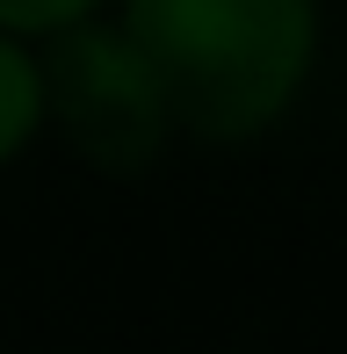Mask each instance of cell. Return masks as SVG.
Wrapping results in <instances>:
<instances>
[{
  "label": "cell",
  "instance_id": "277c9868",
  "mask_svg": "<svg viewBox=\"0 0 347 354\" xmlns=\"http://www.w3.org/2000/svg\"><path fill=\"white\" fill-rule=\"evenodd\" d=\"M102 0H0V29H15V37H51L58 22H73V15H94Z\"/></svg>",
  "mask_w": 347,
  "mask_h": 354
},
{
  "label": "cell",
  "instance_id": "3957f363",
  "mask_svg": "<svg viewBox=\"0 0 347 354\" xmlns=\"http://www.w3.org/2000/svg\"><path fill=\"white\" fill-rule=\"evenodd\" d=\"M44 131V87H37V58L22 51L15 29H0V167Z\"/></svg>",
  "mask_w": 347,
  "mask_h": 354
},
{
  "label": "cell",
  "instance_id": "7a4b0ae2",
  "mask_svg": "<svg viewBox=\"0 0 347 354\" xmlns=\"http://www.w3.org/2000/svg\"><path fill=\"white\" fill-rule=\"evenodd\" d=\"M37 87H44V123H58V138L94 174L138 181L174 138L160 73L145 66L123 22H94V15L58 22L37 58Z\"/></svg>",
  "mask_w": 347,
  "mask_h": 354
},
{
  "label": "cell",
  "instance_id": "6da1fadb",
  "mask_svg": "<svg viewBox=\"0 0 347 354\" xmlns=\"http://www.w3.org/2000/svg\"><path fill=\"white\" fill-rule=\"evenodd\" d=\"M123 29L160 73L174 131L210 145L282 123L319 51L311 0H123Z\"/></svg>",
  "mask_w": 347,
  "mask_h": 354
}]
</instances>
